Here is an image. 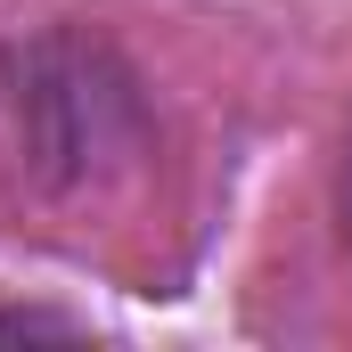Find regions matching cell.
<instances>
[{
	"label": "cell",
	"instance_id": "7a4b0ae2",
	"mask_svg": "<svg viewBox=\"0 0 352 352\" xmlns=\"http://www.w3.org/2000/svg\"><path fill=\"white\" fill-rule=\"evenodd\" d=\"M0 336L33 344V336H90L82 311H41V303H0Z\"/></svg>",
	"mask_w": 352,
	"mask_h": 352
},
{
	"label": "cell",
	"instance_id": "3957f363",
	"mask_svg": "<svg viewBox=\"0 0 352 352\" xmlns=\"http://www.w3.org/2000/svg\"><path fill=\"white\" fill-rule=\"evenodd\" d=\"M328 205H336V246H344V263H352V115H344V131H336V156H328Z\"/></svg>",
	"mask_w": 352,
	"mask_h": 352
},
{
	"label": "cell",
	"instance_id": "6da1fadb",
	"mask_svg": "<svg viewBox=\"0 0 352 352\" xmlns=\"http://www.w3.org/2000/svg\"><path fill=\"white\" fill-rule=\"evenodd\" d=\"M0 123L16 180L50 205L107 197L156 164V90L131 50L82 16L0 41Z\"/></svg>",
	"mask_w": 352,
	"mask_h": 352
}]
</instances>
